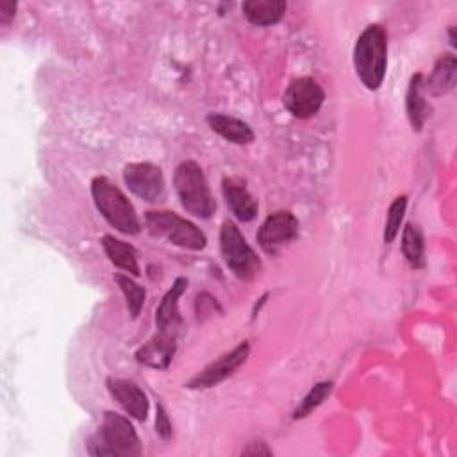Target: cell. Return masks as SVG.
Here are the masks:
<instances>
[{
    "mask_svg": "<svg viewBox=\"0 0 457 457\" xmlns=\"http://www.w3.org/2000/svg\"><path fill=\"white\" fill-rule=\"evenodd\" d=\"M155 432L162 439H170L171 437V423H170L168 414H166V411H164V407L161 403L157 405V412H155Z\"/></svg>",
    "mask_w": 457,
    "mask_h": 457,
    "instance_id": "obj_24",
    "label": "cell"
},
{
    "mask_svg": "<svg viewBox=\"0 0 457 457\" xmlns=\"http://www.w3.org/2000/svg\"><path fill=\"white\" fill-rule=\"evenodd\" d=\"M177 350V336L155 332L152 339H148L137 352V362L154 368V370H166L175 355Z\"/></svg>",
    "mask_w": 457,
    "mask_h": 457,
    "instance_id": "obj_13",
    "label": "cell"
},
{
    "mask_svg": "<svg viewBox=\"0 0 457 457\" xmlns=\"http://www.w3.org/2000/svg\"><path fill=\"white\" fill-rule=\"evenodd\" d=\"M325 100L321 86L311 77L293 80L284 93V107L295 118H311L316 114Z\"/></svg>",
    "mask_w": 457,
    "mask_h": 457,
    "instance_id": "obj_8",
    "label": "cell"
},
{
    "mask_svg": "<svg viewBox=\"0 0 457 457\" xmlns=\"http://www.w3.org/2000/svg\"><path fill=\"white\" fill-rule=\"evenodd\" d=\"M296 236L298 220L295 218V214L289 211H277L262 221L257 232V243L266 253L275 255L293 239H296Z\"/></svg>",
    "mask_w": 457,
    "mask_h": 457,
    "instance_id": "obj_7",
    "label": "cell"
},
{
    "mask_svg": "<svg viewBox=\"0 0 457 457\" xmlns=\"http://www.w3.org/2000/svg\"><path fill=\"white\" fill-rule=\"evenodd\" d=\"M87 452L91 455L137 457L141 455V443L127 418L116 412H105L100 430L87 445Z\"/></svg>",
    "mask_w": 457,
    "mask_h": 457,
    "instance_id": "obj_2",
    "label": "cell"
},
{
    "mask_svg": "<svg viewBox=\"0 0 457 457\" xmlns=\"http://www.w3.org/2000/svg\"><path fill=\"white\" fill-rule=\"evenodd\" d=\"M220 250L230 271L243 280L253 278L261 270V261L232 221H225L220 230Z\"/></svg>",
    "mask_w": 457,
    "mask_h": 457,
    "instance_id": "obj_6",
    "label": "cell"
},
{
    "mask_svg": "<svg viewBox=\"0 0 457 457\" xmlns=\"http://www.w3.org/2000/svg\"><path fill=\"white\" fill-rule=\"evenodd\" d=\"M207 123L218 136H221L223 139H227L234 145H248L255 137L250 125L234 116L211 112V114H207Z\"/></svg>",
    "mask_w": 457,
    "mask_h": 457,
    "instance_id": "obj_16",
    "label": "cell"
},
{
    "mask_svg": "<svg viewBox=\"0 0 457 457\" xmlns=\"http://www.w3.org/2000/svg\"><path fill=\"white\" fill-rule=\"evenodd\" d=\"M16 12V2L12 0H0V23L7 25Z\"/></svg>",
    "mask_w": 457,
    "mask_h": 457,
    "instance_id": "obj_25",
    "label": "cell"
},
{
    "mask_svg": "<svg viewBox=\"0 0 457 457\" xmlns=\"http://www.w3.org/2000/svg\"><path fill=\"white\" fill-rule=\"evenodd\" d=\"M107 389L116 403L134 420H146L148 414V398L145 391L132 380L127 378H109Z\"/></svg>",
    "mask_w": 457,
    "mask_h": 457,
    "instance_id": "obj_12",
    "label": "cell"
},
{
    "mask_svg": "<svg viewBox=\"0 0 457 457\" xmlns=\"http://www.w3.org/2000/svg\"><path fill=\"white\" fill-rule=\"evenodd\" d=\"M187 287V278L186 277H177L173 286L166 291L162 296L161 303L155 309V328L161 334H170L177 336L182 328V316L179 311V298Z\"/></svg>",
    "mask_w": 457,
    "mask_h": 457,
    "instance_id": "obj_11",
    "label": "cell"
},
{
    "mask_svg": "<svg viewBox=\"0 0 457 457\" xmlns=\"http://www.w3.org/2000/svg\"><path fill=\"white\" fill-rule=\"evenodd\" d=\"M127 187L145 202H155L164 191V179L159 166L152 162H130L123 168Z\"/></svg>",
    "mask_w": 457,
    "mask_h": 457,
    "instance_id": "obj_9",
    "label": "cell"
},
{
    "mask_svg": "<svg viewBox=\"0 0 457 457\" xmlns=\"http://www.w3.org/2000/svg\"><path fill=\"white\" fill-rule=\"evenodd\" d=\"M114 280L120 286V289H121V293L127 300V307H129L130 316L137 318L141 309H143V303H145V287L139 286L137 282H134L129 275H121V273H116Z\"/></svg>",
    "mask_w": 457,
    "mask_h": 457,
    "instance_id": "obj_21",
    "label": "cell"
},
{
    "mask_svg": "<svg viewBox=\"0 0 457 457\" xmlns=\"http://www.w3.org/2000/svg\"><path fill=\"white\" fill-rule=\"evenodd\" d=\"M241 9L252 25L268 27L282 20L287 5L282 0H248Z\"/></svg>",
    "mask_w": 457,
    "mask_h": 457,
    "instance_id": "obj_17",
    "label": "cell"
},
{
    "mask_svg": "<svg viewBox=\"0 0 457 457\" xmlns=\"http://www.w3.org/2000/svg\"><path fill=\"white\" fill-rule=\"evenodd\" d=\"M402 252H403L407 262L412 268H421L425 264L423 234L412 223L405 225V228H403V234H402Z\"/></svg>",
    "mask_w": 457,
    "mask_h": 457,
    "instance_id": "obj_20",
    "label": "cell"
},
{
    "mask_svg": "<svg viewBox=\"0 0 457 457\" xmlns=\"http://www.w3.org/2000/svg\"><path fill=\"white\" fill-rule=\"evenodd\" d=\"M387 66V37L380 25L366 27L353 46V68L368 89H378Z\"/></svg>",
    "mask_w": 457,
    "mask_h": 457,
    "instance_id": "obj_1",
    "label": "cell"
},
{
    "mask_svg": "<svg viewBox=\"0 0 457 457\" xmlns=\"http://www.w3.org/2000/svg\"><path fill=\"white\" fill-rule=\"evenodd\" d=\"M330 391H332V384H330V382H320V384H316V386L303 396V400L300 402V405L295 409L293 418L298 420V418L307 416L312 409H316V407L330 395Z\"/></svg>",
    "mask_w": 457,
    "mask_h": 457,
    "instance_id": "obj_23",
    "label": "cell"
},
{
    "mask_svg": "<svg viewBox=\"0 0 457 457\" xmlns=\"http://www.w3.org/2000/svg\"><path fill=\"white\" fill-rule=\"evenodd\" d=\"M248 353H250V345H248V341H243L234 350L221 355L220 359H216L214 362L205 366L200 373H196L187 382V386L189 387H212V386L223 382L246 361Z\"/></svg>",
    "mask_w": 457,
    "mask_h": 457,
    "instance_id": "obj_10",
    "label": "cell"
},
{
    "mask_svg": "<svg viewBox=\"0 0 457 457\" xmlns=\"http://www.w3.org/2000/svg\"><path fill=\"white\" fill-rule=\"evenodd\" d=\"M243 453H245V455H270L271 450L266 446V443L255 441V443H250V446L245 448Z\"/></svg>",
    "mask_w": 457,
    "mask_h": 457,
    "instance_id": "obj_26",
    "label": "cell"
},
{
    "mask_svg": "<svg viewBox=\"0 0 457 457\" xmlns=\"http://www.w3.org/2000/svg\"><path fill=\"white\" fill-rule=\"evenodd\" d=\"M221 191H223L227 205L230 207L232 214L239 221H252L257 216V209H259L257 200L246 189L243 180H239L236 177H228L223 180Z\"/></svg>",
    "mask_w": 457,
    "mask_h": 457,
    "instance_id": "obj_14",
    "label": "cell"
},
{
    "mask_svg": "<svg viewBox=\"0 0 457 457\" xmlns=\"http://www.w3.org/2000/svg\"><path fill=\"white\" fill-rule=\"evenodd\" d=\"M102 246H104L105 255L109 257V261L114 266H118L120 270H123L134 277H137L141 273L139 264H137V253L129 243L116 239L114 236H104Z\"/></svg>",
    "mask_w": 457,
    "mask_h": 457,
    "instance_id": "obj_18",
    "label": "cell"
},
{
    "mask_svg": "<svg viewBox=\"0 0 457 457\" xmlns=\"http://www.w3.org/2000/svg\"><path fill=\"white\" fill-rule=\"evenodd\" d=\"M455 75L457 61L452 54H445L436 61L428 79L421 82V91H427L430 96L446 95L455 86Z\"/></svg>",
    "mask_w": 457,
    "mask_h": 457,
    "instance_id": "obj_15",
    "label": "cell"
},
{
    "mask_svg": "<svg viewBox=\"0 0 457 457\" xmlns=\"http://www.w3.org/2000/svg\"><path fill=\"white\" fill-rule=\"evenodd\" d=\"M91 195L96 209L107 220L111 227L123 234H137L141 228L139 218L134 205L121 193V189L112 184L107 177H95L91 182Z\"/></svg>",
    "mask_w": 457,
    "mask_h": 457,
    "instance_id": "obj_3",
    "label": "cell"
},
{
    "mask_svg": "<svg viewBox=\"0 0 457 457\" xmlns=\"http://www.w3.org/2000/svg\"><path fill=\"white\" fill-rule=\"evenodd\" d=\"M145 225L150 234L164 237L166 241L187 248L202 250L207 243L205 234L189 220L180 218L171 211H150L145 214Z\"/></svg>",
    "mask_w": 457,
    "mask_h": 457,
    "instance_id": "obj_5",
    "label": "cell"
},
{
    "mask_svg": "<svg viewBox=\"0 0 457 457\" xmlns=\"http://www.w3.org/2000/svg\"><path fill=\"white\" fill-rule=\"evenodd\" d=\"M173 184L182 207L189 214L204 220L212 216L216 209V202L211 195V189L202 168L195 161H184L177 166L173 175Z\"/></svg>",
    "mask_w": 457,
    "mask_h": 457,
    "instance_id": "obj_4",
    "label": "cell"
},
{
    "mask_svg": "<svg viewBox=\"0 0 457 457\" xmlns=\"http://www.w3.org/2000/svg\"><path fill=\"white\" fill-rule=\"evenodd\" d=\"M421 80H423V75L416 73L409 82V89H407V96H405L407 116H409V121L414 130H421V127L427 120V104L421 95L423 93Z\"/></svg>",
    "mask_w": 457,
    "mask_h": 457,
    "instance_id": "obj_19",
    "label": "cell"
},
{
    "mask_svg": "<svg viewBox=\"0 0 457 457\" xmlns=\"http://www.w3.org/2000/svg\"><path fill=\"white\" fill-rule=\"evenodd\" d=\"M407 209V196H396L389 209H387V218H386V225H384V241L391 243L398 232H400V225L403 221V214Z\"/></svg>",
    "mask_w": 457,
    "mask_h": 457,
    "instance_id": "obj_22",
    "label": "cell"
}]
</instances>
